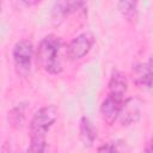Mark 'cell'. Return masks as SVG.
<instances>
[{
	"label": "cell",
	"mask_w": 153,
	"mask_h": 153,
	"mask_svg": "<svg viewBox=\"0 0 153 153\" xmlns=\"http://www.w3.org/2000/svg\"><path fill=\"white\" fill-rule=\"evenodd\" d=\"M59 116L57 108L55 105H45L38 109L29 126L30 131V146L27 152L41 153L47 151V134L56 122Z\"/></svg>",
	"instance_id": "obj_1"
},
{
	"label": "cell",
	"mask_w": 153,
	"mask_h": 153,
	"mask_svg": "<svg viewBox=\"0 0 153 153\" xmlns=\"http://www.w3.org/2000/svg\"><path fill=\"white\" fill-rule=\"evenodd\" d=\"M61 49L62 41L55 35H48L39 42L36 51L37 62L48 74L57 75L62 72Z\"/></svg>",
	"instance_id": "obj_2"
},
{
	"label": "cell",
	"mask_w": 153,
	"mask_h": 153,
	"mask_svg": "<svg viewBox=\"0 0 153 153\" xmlns=\"http://www.w3.org/2000/svg\"><path fill=\"white\" fill-rule=\"evenodd\" d=\"M33 53H35L33 45L29 39H20L13 45L12 49L13 67L18 76L20 78L29 76L31 72Z\"/></svg>",
	"instance_id": "obj_3"
},
{
	"label": "cell",
	"mask_w": 153,
	"mask_h": 153,
	"mask_svg": "<svg viewBox=\"0 0 153 153\" xmlns=\"http://www.w3.org/2000/svg\"><path fill=\"white\" fill-rule=\"evenodd\" d=\"M124 94H126V91L109 88V92L105 96V98L102 100L100 108H99L100 116L106 124L111 126L118 118L126 100Z\"/></svg>",
	"instance_id": "obj_4"
},
{
	"label": "cell",
	"mask_w": 153,
	"mask_h": 153,
	"mask_svg": "<svg viewBox=\"0 0 153 153\" xmlns=\"http://www.w3.org/2000/svg\"><path fill=\"white\" fill-rule=\"evenodd\" d=\"M94 44V36L90 31H85L75 36L67 45V57L71 61H79L84 59Z\"/></svg>",
	"instance_id": "obj_5"
},
{
	"label": "cell",
	"mask_w": 153,
	"mask_h": 153,
	"mask_svg": "<svg viewBox=\"0 0 153 153\" xmlns=\"http://www.w3.org/2000/svg\"><path fill=\"white\" fill-rule=\"evenodd\" d=\"M85 6V0H56L51 8V22L60 25L69 16L76 13Z\"/></svg>",
	"instance_id": "obj_6"
},
{
	"label": "cell",
	"mask_w": 153,
	"mask_h": 153,
	"mask_svg": "<svg viewBox=\"0 0 153 153\" xmlns=\"http://www.w3.org/2000/svg\"><path fill=\"white\" fill-rule=\"evenodd\" d=\"M134 82L142 90L149 91L152 87V63L151 59L147 62H140L133 66Z\"/></svg>",
	"instance_id": "obj_7"
},
{
	"label": "cell",
	"mask_w": 153,
	"mask_h": 153,
	"mask_svg": "<svg viewBox=\"0 0 153 153\" xmlns=\"http://www.w3.org/2000/svg\"><path fill=\"white\" fill-rule=\"evenodd\" d=\"M139 117H140V108L136 100L133 98L126 99L117 120L121 121L122 126H130L137 122Z\"/></svg>",
	"instance_id": "obj_8"
},
{
	"label": "cell",
	"mask_w": 153,
	"mask_h": 153,
	"mask_svg": "<svg viewBox=\"0 0 153 153\" xmlns=\"http://www.w3.org/2000/svg\"><path fill=\"white\" fill-rule=\"evenodd\" d=\"M79 134L82 143L91 147L97 139V129L88 117H81L79 122Z\"/></svg>",
	"instance_id": "obj_9"
},
{
	"label": "cell",
	"mask_w": 153,
	"mask_h": 153,
	"mask_svg": "<svg viewBox=\"0 0 153 153\" xmlns=\"http://www.w3.org/2000/svg\"><path fill=\"white\" fill-rule=\"evenodd\" d=\"M26 110H27V103L22 102L13 106L7 115V121L11 128L13 129H20L24 124L25 117H26Z\"/></svg>",
	"instance_id": "obj_10"
},
{
	"label": "cell",
	"mask_w": 153,
	"mask_h": 153,
	"mask_svg": "<svg viewBox=\"0 0 153 153\" xmlns=\"http://www.w3.org/2000/svg\"><path fill=\"white\" fill-rule=\"evenodd\" d=\"M140 0H117V10L127 20H133L136 14Z\"/></svg>",
	"instance_id": "obj_11"
},
{
	"label": "cell",
	"mask_w": 153,
	"mask_h": 153,
	"mask_svg": "<svg viewBox=\"0 0 153 153\" xmlns=\"http://www.w3.org/2000/svg\"><path fill=\"white\" fill-rule=\"evenodd\" d=\"M97 151L98 152H116V151H120V148H118V141H111V142L104 143L103 146L98 147Z\"/></svg>",
	"instance_id": "obj_12"
},
{
	"label": "cell",
	"mask_w": 153,
	"mask_h": 153,
	"mask_svg": "<svg viewBox=\"0 0 153 153\" xmlns=\"http://www.w3.org/2000/svg\"><path fill=\"white\" fill-rule=\"evenodd\" d=\"M39 1H41V0H22V2H23L25 6H27V7L35 6V5H37Z\"/></svg>",
	"instance_id": "obj_13"
},
{
	"label": "cell",
	"mask_w": 153,
	"mask_h": 153,
	"mask_svg": "<svg viewBox=\"0 0 153 153\" xmlns=\"http://www.w3.org/2000/svg\"><path fill=\"white\" fill-rule=\"evenodd\" d=\"M0 11H1V0H0Z\"/></svg>",
	"instance_id": "obj_14"
}]
</instances>
